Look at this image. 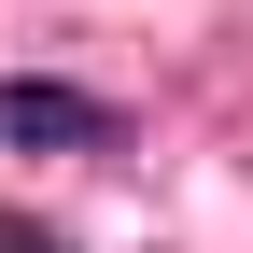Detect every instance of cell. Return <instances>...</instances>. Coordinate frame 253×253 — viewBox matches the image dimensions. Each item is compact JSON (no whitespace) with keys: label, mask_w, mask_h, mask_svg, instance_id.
<instances>
[{"label":"cell","mask_w":253,"mask_h":253,"mask_svg":"<svg viewBox=\"0 0 253 253\" xmlns=\"http://www.w3.org/2000/svg\"><path fill=\"white\" fill-rule=\"evenodd\" d=\"M0 141H113V113L71 84H0Z\"/></svg>","instance_id":"1"},{"label":"cell","mask_w":253,"mask_h":253,"mask_svg":"<svg viewBox=\"0 0 253 253\" xmlns=\"http://www.w3.org/2000/svg\"><path fill=\"white\" fill-rule=\"evenodd\" d=\"M0 253H56V239H0Z\"/></svg>","instance_id":"2"}]
</instances>
